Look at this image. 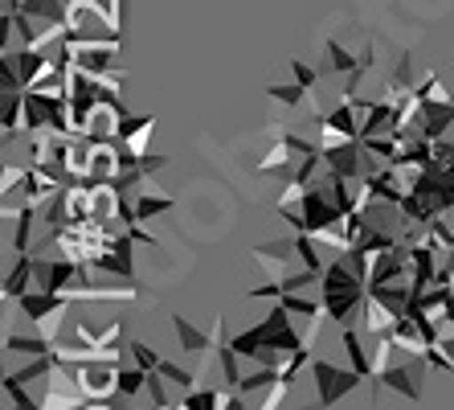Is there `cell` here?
<instances>
[{
  "label": "cell",
  "mask_w": 454,
  "mask_h": 410,
  "mask_svg": "<svg viewBox=\"0 0 454 410\" xmlns=\"http://www.w3.org/2000/svg\"><path fill=\"white\" fill-rule=\"evenodd\" d=\"M291 75H295V83H299V87L316 91V83H319V70H316V66H307L303 58H291Z\"/></svg>",
  "instance_id": "obj_23"
},
{
  "label": "cell",
  "mask_w": 454,
  "mask_h": 410,
  "mask_svg": "<svg viewBox=\"0 0 454 410\" xmlns=\"http://www.w3.org/2000/svg\"><path fill=\"white\" fill-rule=\"evenodd\" d=\"M17 304H21V312L29 316V320L42 324V320H50V316H62L74 300H70L66 292H42V288H37V292H25Z\"/></svg>",
  "instance_id": "obj_5"
},
{
  "label": "cell",
  "mask_w": 454,
  "mask_h": 410,
  "mask_svg": "<svg viewBox=\"0 0 454 410\" xmlns=\"http://www.w3.org/2000/svg\"><path fill=\"white\" fill-rule=\"evenodd\" d=\"M364 296H369V283L360 280L356 271L344 263V255H340V259H332L328 271H324V283H319V300H324L328 320L348 324L352 312L364 304Z\"/></svg>",
  "instance_id": "obj_1"
},
{
  "label": "cell",
  "mask_w": 454,
  "mask_h": 410,
  "mask_svg": "<svg viewBox=\"0 0 454 410\" xmlns=\"http://www.w3.org/2000/svg\"><path fill=\"white\" fill-rule=\"evenodd\" d=\"M172 333H176V341H180V353L205 357L209 353V345H213V336L201 333V328H197L192 320H184V316H172Z\"/></svg>",
  "instance_id": "obj_6"
},
{
  "label": "cell",
  "mask_w": 454,
  "mask_h": 410,
  "mask_svg": "<svg viewBox=\"0 0 454 410\" xmlns=\"http://www.w3.org/2000/svg\"><path fill=\"white\" fill-rule=\"evenodd\" d=\"M286 394H291V382H275V386L266 390V402H262V410H278L286 402Z\"/></svg>",
  "instance_id": "obj_24"
},
{
  "label": "cell",
  "mask_w": 454,
  "mask_h": 410,
  "mask_svg": "<svg viewBox=\"0 0 454 410\" xmlns=\"http://www.w3.org/2000/svg\"><path fill=\"white\" fill-rule=\"evenodd\" d=\"M422 369H426V357H410V366H389V369H380L377 378H380V386H389L393 394L418 402L422 398Z\"/></svg>",
  "instance_id": "obj_4"
},
{
  "label": "cell",
  "mask_w": 454,
  "mask_h": 410,
  "mask_svg": "<svg viewBox=\"0 0 454 410\" xmlns=\"http://www.w3.org/2000/svg\"><path fill=\"white\" fill-rule=\"evenodd\" d=\"M311 382H316V394H319V406L332 410L336 402H344L352 394V390L360 386V374L356 369H344V366H332V361H324V357H316L311 361Z\"/></svg>",
  "instance_id": "obj_2"
},
{
  "label": "cell",
  "mask_w": 454,
  "mask_h": 410,
  "mask_svg": "<svg viewBox=\"0 0 454 410\" xmlns=\"http://www.w3.org/2000/svg\"><path fill=\"white\" fill-rule=\"evenodd\" d=\"M324 54H328V62H324V70H328V75H352V70L360 66V58H352L340 42H328V45H324Z\"/></svg>",
  "instance_id": "obj_14"
},
{
  "label": "cell",
  "mask_w": 454,
  "mask_h": 410,
  "mask_svg": "<svg viewBox=\"0 0 454 410\" xmlns=\"http://www.w3.org/2000/svg\"><path fill=\"white\" fill-rule=\"evenodd\" d=\"M127 353L136 357V366H139V369H148V374H152V369H160V361H164V357H160L156 349H148L144 341H127Z\"/></svg>",
  "instance_id": "obj_21"
},
{
  "label": "cell",
  "mask_w": 454,
  "mask_h": 410,
  "mask_svg": "<svg viewBox=\"0 0 454 410\" xmlns=\"http://www.w3.org/2000/svg\"><path fill=\"white\" fill-rule=\"evenodd\" d=\"M4 398H9L17 410H42V406H37V402L29 398V394H25V386H21V382H17V378H9V374H4Z\"/></svg>",
  "instance_id": "obj_22"
},
{
  "label": "cell",
  "mask_w": 454,
  "mask_h": 410,
  "mask_svg": "<svg viewBox=\"0 0 454 410\" xmlns=\"http://www.w3.org/2000/svg\"><path fill=\"white\" fill-rule=\"evenodd\" d=\"M136 222H152V217H160V214H168L172 205H176V197H164V193H156V185H144V189H139V197L136 201Z\"/></svg>",
  "instance_id": "obj_8"
},
{
  "label": "cell",
  "mask_w": 454,
  "mask_h": 410,
  "mask_svg": "<svg viewBox=\"0 0 454 410\" xmlns=\"http://www.w3.org/2000/svg\"><path fill=\"white\" fill-rule=\"evenodd\" d=\"M139 390H148V369H119V394H127V398H136Z\"/></svg>",
  "instance_id": "obj_20"
},
{
  "label": "cell",
  "mask_w": 454,
  "mask_h": 410,
  "mask_svg": "<svg viewBox=\"0 0 454 410\" xmlns=\"http://www.w3.org/2000/svg\"><path fill=\"white\" fill-rule=\"evenodd\" d=\"M344 353H348V366L356 369V374H360L364 382L377 378V366L369 361V349H364L360 333H356V328H348V324H344Z\"/></svg>",
  "instance_id": "obj_9"
},
{
  "label": "cell",
  "mask_w": 454,
  "mask_h": 410,
  "mask_svg": "<svg viewBox=\"0 0 454 410\" xmlns=\"http://www.w3.org/2000/svg\"><path fill=\"white\" fill-rule=\"evenodd\" d=\"M33 267H37V259H33L29 250H25V255H17V267L4 275V288H0V296H4V300H21V296L29 292Z\"/></svg>",
  "instance_id": "obj_7"
},
{
  "label": "cell",
  "mask_w": 454,
  "mask_h": 410,
  "mask_svg": "<svg viewBox=\"0 0 454 410\" xmlns=\"http://www.w3.org/2000/svg\"><path fill=\"white\" fill-rule=\"evenodd\" d=\"M160 374L172 382V390H176V398H184L189 390H197V374L192 369H180L176 361H160Z\"/></svg>",
  "instance_id": "obj_17"
},
{
  "label": "cell",
  "mask_w": 454,
  "mask_h": 410,
  "mask_svg": "<svg viewBox=\"0 0 454 410\" xmlns=\"http://www.w3.org/2000/svg\"><path fill=\"white\" fill-rule=\"evenodd\" d=\"M33 217H37V205H21V209H17V238H12V250H17V255H25V250H29V234H33Z\"/></svg>",
  "instance_id": "obj_18"
},
{
  "label": "cell",
  "mask_w": 454,
  "mask_h": 410,
  "mask_svg": "<svg viewBox=\"0 0 454 410\" xmlns=\"http://www.w3.org/2000/svg\"><path fill=\"white\" fill-rule=\"evenodd\" d=\"M21 12L33 17V21H66L62 0H21Z\"/></svg>",
  "instance_id": "obj_12"
},
{
  "label": "cell",
  "mask_w": 454,
  "mask_h": 410,
  "mask_svg": "<svg viewBox=\"0 0 454 410\" xmlns=\"http://www.w3.org/2000/svg\"><path fill=\"white\" fill-rule=\"evenodd\" d=\"M53 369H58V357L50 353V357H33L29 366H21L17 374H9V378H17L21 386H29V382H37V378H50Z\"/></svg>",
  "instance_id": "obj_16"
},
{
  "label": "cell",
  "mask_w": 454,
  "mask_h": 410,
  "mask_svg": "<svg viewBox=\"0 0 454 410\" xmlns=\"http://www.w3.org/2000/svg\"><path fill=\"white\" fill-rule=\"evenodd\" d=\"M222 402H225L222 390L205 386V390H189V394L180 398V410H222Z\"/></svg>",
  "instance_id": "obj_15"
},
{
  "label": "cell",
  "mask_w": 454,
  "mask_h": 410,
  "mask_svg": "<svg viewBox=\"0 0 454 410\" xmlns=\"http://www.w3.org/2000/svg\"><path fill=\"white\" fill-rule=\"evenodd\" d=\"M438 320H442V328H454V296H450V304H446L442 312H438Z\"/></svg>",
  "instance_id": "obj_27"
},
{
  "label": "cell",
  "mask_w": 454,
  "mask_h": 410,
  "mask_svg": "<svg viewBox=\"0 0 454 410\" xmlns=\"http://www.w3.org/2000/svg\"><path fill=\"white\" fill-rule=\"evenodd\" d=\"M82 410H111V406H106V402L103 398H95V402H86V406Z\"/></svg>",
  "instance_id": "obj_28"
},
{
  "label": "cell",
  "mask_w": 454,
  "mask_h": 410,
  "mask_svg": "<svg viewBox=\"0 0 454 410\" xmlns=\"http://www.w3.org/2000/svg\"><path fill=\"white\" fill-rule=\"evenodd\" d=\"M144 410H164V406H156V402H152V406H144Z\"/></svg>",
  "instance_id": "obj_29"
},
{
  "label": "cell",
  "mask_w": 454,
  "mask_h": 410,
  "mask_svg": "<svg viewBox=\"0 0 454 410\" xmlns=\"http://www.w3.org/2000/svg\"><path fill=\"white\" fill-rule=\"evenodd\" d=\"M4 353L50 357V353H53V341H45V336H4Z\"/></svg>",
  "instance_id": "obj_11"
},
{
  "label": "cell",
  "mask_w": 454,
  "mask_h": 410,
  "mask_svg": "<svg viewBox=\"0 0 454 410\" xmlns=\"http://www.w3.org/2000/svg\"><path fill=\"white\" fill-rule=\"evenodd\" d=\"M0 103H4L0 131H4V140H12V131L25 128V91H0Z\"/></svg>",
  "instance_id": "obj_10"
},
{
  "label": "cell",
  "mask_w": 454,
  "mask_h": 410,
  "mask_svg": "<svg viewBox=\"0 0 454 410\" xmlns=\"http://www.w3.org/2000/svg\"><path fill=\"white\" fill-rule=\"evenodd\" d=\"M127 234L136 238V242H144V247H156V234H152V230H139V222H131V226H127Z\"/></svg>",
  "instance_id": "obj_25"
},
{
  "label": "cell",
  "mask_w": 454,
  "mask_h": 410,
  "mask_svg": "<svg viewBox=\"0 0 454 410\" xmlns=\"http://www.w3.org/2000/svg\"><path fill=\"white\" fill-rule=\"evenodd\" d=\"M222 410H250V406H246V394L230 390V394H225V402H222Z\"/></svg>",
  "instance_id": "obj_26"
},
{
  "label": "cell",
  "mask_w": 454,
  "mask_h": 410,
  "mask_svg": "<svg viewBox=\"0 0 454 410\" xmlns=\"http://www.w3.org/2000/svg\"><path fill=\"white\" fill-rule=\"evenodd\" d=\"M275 382H283V369H275V366H258L254 374H246V378H242L238 394H258V390H270Z\"/></svg>",
  "instance_id": "obj_13"
},
{
  "label": "cell",
  "mask_w": 454,
  "mask_h": 410,
  "mask_svg": "<svg viewBox=\"0 0 454 410\" xmlns=\"http://www.w3.org/2000/svg\"><path fill=\"white\" fill-rule=\"evenodd\" d=\"M78 275H82V259H70V255H50V259H37V267H33V280L42 292H66Z\"/></svg>",
  "instance_id": "obj_3"
},
{
  "label": "cell",
  "mask_w": 454,
  "mask_h": 410,
  "mask_svg": "<svg viewBox=\"0 0 454 410\" xmlns=\"http://www.w3.org/2000/svg\"><path fill=\"white\" fill-rule=\"evenodd\" d=\"M266 95L275 99V103H283V107H307V87H299V83H283V87H266Z\"/></svg>",
  "instance_id": "obj_19"
}]
</instances>
